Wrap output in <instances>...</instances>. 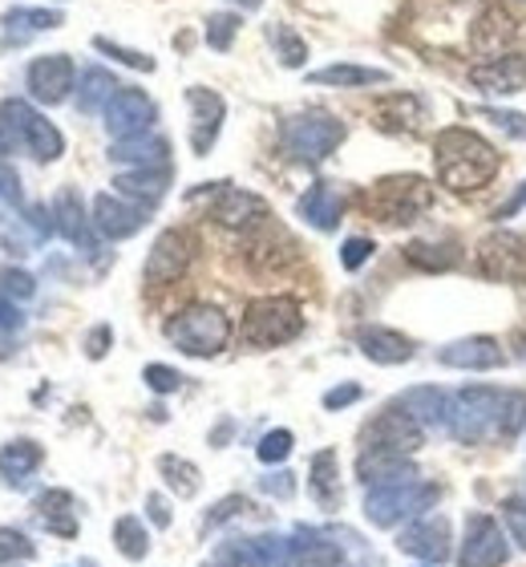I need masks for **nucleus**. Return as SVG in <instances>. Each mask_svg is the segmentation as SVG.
Masks as SVG:
<instances>
[{
  "label": "nucleus",
  "instance_id": "nucleus-37",
  "mask_svg": "<svg viewBox=\"0 0 526 567\" xmlns=\"http://www.w3.org/2000/svg\"><path fill=\"white\" fill-rule=\"evenodd\" d=\"M405 260H410L413 268H421V272H450V268H454L462 256H457L454 239H445V244L417 239V244H410V248H405Z\"/></svg>",
  "mask_w": 526,
  "mask_h": 567
},
{
  "label": "nucleus",
  "instance_id": "nucleus-33",
  "mask_svg": "<svg viewBox=\"0 0 526 567\" xmlns=\"http://www.w3.org/2000/svg\"><path fill=\"white\" fill-rule=\"evenodd\" d=\"M37 519L45 523V532L73 539L78 535V511H73L70 491H45V495L37 498Z\"/></svg>",
  "mask_w": 526,
  "mask_h": 567
},
{
  "label": "nucleus",
  "instance_id": "nucleus-24",
  "mask_svg": "<svg viewBox=\"0 0 526 567\" xmlns=\"http://www.w3.org/2000/svg\"><path fill=\"white\" fill-rule=\"evenodd\" d=\"M53 224H58V236H65L73 248L82 251H94V219H85V207H82V195L73 187H65L53 199Z\"/></svg>",
  "mask_w": 526,
  "mask_h": 567
},
{
  "label": "nucleus",
  "instance_id": "nucleus-54",
  "mask_svg": "<svg viewBox=\"0 0 526 567\" xmlns=\"http://www.w3.org/2000/svg\"><path fill=\"white\" fill-rule=\"evenodd\" d=\"M110 341H114V332H110V324H97L90 337H85V357L90 361H102L105 349H110Z\"/></svg>",
  "mask_w": 526,
  "mask_h": 567
},
{
  "label": "nucleus",
  "instance_id": "nucleus-55",
  "mask_svg": "<svg viewBox=\"0 0 526 567\" xmlns=\"http://www.w3.org/2000/svg\"><path fill=\"white\" fill-rule=\"evenodd\" d=\"M352 402H361V385H352V381L324 393V410H344V405H352Z\"/></svg>",
  "mask_w": 526,
  "mask_h": 567
},
{
  "label": "nucleus",
  "instance_id": "nucleus-36",
  "mask_svg": "<svg viewBox=\"0 0 526 567\" xmlns=\"http://www.w3.org/2000/svg\"><path fill=\"white\" fill-rule=\"evenodd\" d=\"M0 24H4V33H9L12 41H24V37H33V33H45V29H61L65 17H61L58 9H9Z\"/></svg>",
  "mask_w": 526,
  "mask_h": 567
},
{
  "label": "nucleus",
  "instance_id": "nucleus-1",
  "mask_svg": "<svg viewBox=\"0 0 526 567\" xmlns=\"http://www.w3.org/2000/svg\"><path fill=\"white\" fill-rule=\"evenodd\" d=\"M433 171L437 183L454 195H470V190L491 187L498 171H503V154L494 142H486L482 134L450 126L433 138Z\"/></svg>",
  "mask_w": 526,
  "mask_h": 567
},
{
  "label": "nucleus",
  "instance_id": "nucleus-12",
  "mask_svg": "<svg viewBox=\"0 0 526 567\" xmlns=\"http://www.w3.org/2000/svg\"><path fill=\"white\" fill-rule=\"evenodd\" d=\"M510 559L503 527L491 515H470L466 519V539L457 551V567H503Z\"/></svg>",
  "mask_w": 526,
  "mask_h": 567
},
{
  "label": "nucleus",
  "instance_id": "nucleus-13",
  "mask_svg": "<svg viewBox=\"0 0 526 567\" xmlns=\"http://www.w3.org/2000/svg\"><path fill=\"white\" fill-rule=\"evenodd\" d=\"M425 442V425L413 414H405L401 405H389L385 414L377 417L364 430V450H393V454H413Z\"/></svg>",
  "mask_w": 526,
  "mask_h": 567
},
{
  "label": "nucleus",
  "instance_id": "nucleus-27",
  "mask_svg": "<svg viewBox=\"0 0 526 567\" xmlns=\"http://www.w3.org/2000/svg\"><path fill=\"white\" fill-rule=\"evenodd\" d=\"M239 567H296V544L288 535H256L235 547Z\"/></svg>",
  "mask_w": 526,
  "mask_h": 567
},
{
  "label": "nucleus",
  "instance_id": "nucleus-17",
  "mask_svg": "<svg viewBox=\"0 0 526 567\" xmlns=\"http://www.w3.org/2000/svg\"><path fill=\"white\" fill-rule=\"evenodd\" d=\"M146 215H151V207L130 203V199H122V195H110V190H102L94 199V227L105 239L138 236L142 227H146Z\"/></svg>",
  "mask_w": 526,
  "mask_h": 567
},
{
  "label": "nucleus",
  "instance_id": "nucleus-4",
  "mask_svg": "<svg viewBox=\"0 0 526 567\" xmlns=\"http://www.w3.org/2000/svg\"><path fill=\"white\" fill-rule=\"evenodd\" d=\"M305 332V312L292 296H259L244 308V324H239V337L251 349H276V344H288Z\"/></svg>",
  "mask_w": 526,
  "mask_h": 567
},
{
  "label": "nucleus",
  "instance_id": "nucleus-8",
  "mask_svg": "<svg viewBox=\"0 0 526 567\" xmlns=\"http://www.w3.org/2000/svg\"><path fill=\"white\" fill-rule=\"evenodd\" d=\"M442 498V486L433 483H398V486H373L364 495V519L373 527H398L405 519H421L425 511H433V503Z\"/></svg>",
  "mask_w": 526,
  "mask_h": 567
},
{
  "label": "nucleus",
  "instance_id": "nucleus-32",
  "mask_svg": "<svg viewBox=\"0 0 526 567\" xmlns=\"http://www.w3.org/2000/svg\"><path fill=\"white\" fill-rule=\"evenodd\" d=\"M398 405L405 414H413L421 425H445L450 414V393H442L437 385H417V390H405L398 398Z\"/></svg>",
  "mask_w": 526,
  "mask_h": 567
},
{
  "label": "nucleus",
  "instance_id": "nucleus-15",
  "mask_svg": "<svg viewBox=\"0 0 526 567\" xmlns=\"http://www.w3.org/2000/svg\"><path fill=\"white\" fill-rule=\"evenodd\" d=\"M187 106H190V151L207 154L215 146L223 131V118H227V102H223L215 90H203V85H190L187 90Z\"/></svg>",
  "mask_w": 526,
  "mask_h": 567
},
{
  "label": "nucleus",
  "instance_id": "nucleus-57",
  "mask_svg": "<svg viewBox=\"0 0 526 567\" xmlns=\"http://www.w3.org/2000/svg\"><path fill=\"white\" fill-rule=\"evenodd\" d=\"M146 515H151V523L158 527V532L171 527V507H166L163 495H146Z\"/></svg>",
  "mask_w": 526,
  "mask_h": 567
},
{
  "label": "nucleus",
  "instance_id": "nucleus-5",
  "mask_svg": "<svg viewBox=\"0 0 526 567\" xmlns=\"http://www.w3.org/2000/svg\"><path fill=\"white\" fill-rule=\"evenodd\" d=\"M166 341L187 357H215L231 341V320L215 305H187L166 320Z\"/></svg>",
  "mask_w": 526,
  "mask_h": 567
},
{
  "label": "nucleus",
  "instance_id": "nucleus-11",
  "mask_svg": "<svg viewBox=\"0 0 526 567\" xmlns=\"http://www.w3.org/2000/svg\"><path fill=\"white\" fill-rule=\"evenodd\" d=\"M102 114H105V131H110V138L122 142V138L151 134L154 118H158V106H154L142 90H134V85H122V90L110 97V106H105Z\"/></svg>",
  "mask_w": 526,
  "mask_h": 567
},
{
  "label": "nucleus",
  "instance_id": "nucleus-45",
  "mask_svg": "<svg viewBox=\"0 0 526 567\" xmlns=\"http://www.w3.org/2000/svg\"><path fill=\"white\" fill-rule=\"evenodd\" d=\"M478 118L494 122L498 131H506L510 138H523L526 142V114H518V110H503V106H482Z\"/></svg>",
  "mask_w": 526,
  "mask_h": 567
},
{
  "label": "nucleus",
  "instance_id": "nucleus-30",
  "mask_svg": "<svg viewBox=\"0 0 526 567\" xmlns=\"http://www.w3.org/2000/svg\"><path fill=\"white\" fill-rule=\"evenodd\" d=\"M308 491L324 511H340L344 495H340V466H337V450H320L308 462Z\"/></svg>",
  "mask_w": 526,
  "mask_h": 567
},
{
  "label": "nucleus",
  "instance_id": "nucleus-42",
  "mask_svg": "<svg viewBox=\"0 0 526 567\" xmlns=\"http://www.w3.org/2000/svg\"><path fill=\"white\" fill-rule=\"evenodd\" d=\"M235 33H239V12H210L207 17V45L219 49V53H227L235 41Z\"/></svg>",
  "mask_w": 526,
  "mask_h": 567
},
{
  "label": "nucleus",
  "instance_id": "nucleus-14",
  "mask_svg": "<svg viewBox=\"0 0 526 567\" xmlns=\"http://www.w3.org/2000/svg\"><path fill=\"white\" fill-rule=\"evenodd\" d=\"M210 219H215L219 227H231V231H251V227L268 224L271 212L259 195L239 190V187H227V183H223V190L215 195V203H210Z\"/></svg>",
  "mask_w": 526,
  "mask_h": 567
},
{
  "label": "nucleus",
  "instance_id": "nucleus-58",
  "mask_svg": "<svg viewBox=\"0 0 526 567\" xmlns=\"http://www.w3.org/2000/svg\"><path fill=\"white\" fill-rule=\"evenodd\" d=\"M21 324H24L21 308L12 305L9 296H0V332H17Z\"/></svg>",
  "mask_w": 526,
  "mask_h": 567
},
{
  "label": "nucleus",
  "instance_id": "nucleus-39",
  "mask_svg": "<svg viewBox=\"0 0 526 567\" xmlns=\"http://www.w3.org/2000/svg\"><path fill=\"white\" fill-rule=\"evenodd\" d=\"M114 544L126 559H146V551H151V535H146L142 519L122 515V519L114 523Z\"/></svg>",
  "mask_w": 526,
  "mask_h": 567
},
{
  "label": "nucleus",
  "instance_id": "nucleus-3",
  "mask_svg": "<svg viewBox=\"0 0 526 567\" xmlns=\"http://www.w3.org/2000/svg\"><path fill=\"white\" fill-rule=\"evenodd\" d=\"M12 146H24L37 163H58L65 154V138H61L58 126L21 97L0 106V154L12 151Z\"/></svg>",
  "mask_w": 526,
  "mask_h": 567
},
{
  "label": "nucleus",
  "instance_id": "nucleus-16",
  "mask_svg": "<svg viewBox=\"0 0 526 567\" xmlns=\"http://www.w3.org/2000/svg\"><path fill=\"white\" fill-rule=\"evenodd\" d=\"M398 547L405 556L421 559V564H445V559H450V523H445L442 515L413 519L410 527L398 535Z\"/></svg>",
  "mask_w": 526,
  "mask_h": 567
},
{
  "label": "nucleus",
  "instance_id": "nucleus-29",
  "mask_svg": "<svg viewBox=\"0 0 526 567\" xmlns=\"http://www.w3.org/2000/svg\"><path fill=\"white\" fill-rule=\"evenodd\" d=\"M421 122H430V106H425L417 94L385 97V102L377 106V126L389 134H413V131H421Z\"/></svg>",
  "mask_w": 526,
  "mask_h": 567
},
{
  "label": "nucleus",
  "instance_id": "nucleus-59",
  "mask_svg": "<svg viewBox=\"0 0 526 567\" xmlns=\"http://www.w3.org/2000/svg\"><path fill=\"white\" fill-rule=\"evenodd\" d=\"M231 4H239V9H247V12L264 9V0H231Z\"/></svg>",
  "mask_w": 526,
  "mask_h": 567
},
{
  "label": "nucleus",
  "instance_id": "nucleus-49",
  "mask_svg": "<svg viewBox=\"0 0 526 567\" xmlns=\"http://www.w3.org/2000/svg\"><path fill=\"white\" fill-rule=\"evenodd\" d=\"M142 381H146L154 393H175L178 385H183V373L171 365H146L142 369Z\"/></svg>",
  "mask_w": 526,
  "mask_h": 567
},
{
  "label": "nucleus",
  "instance_id": "nucleus-38",
  "mask_svg": "<svg viewBox=\"0 0 526 567\" xmlns=\"http://www.w3.org/2000/svg\"><path fill=\"white\" fill-rule=\"evenodd\" d=\"M158 474L166 478V486L175 491L178 498H195L199 495V466L195 462H187V458H178V454H163L158 458Z\"/></svg>",
  "mask_w": 526,
  "mask_h": 567
},
{
  "label": "nucleus",
  "instance_id": "nucleus-21",
  "mask_svg": "<svg viewBox=\"0 0 526 567\" xmlns=\"http://www.w3.org/2000/svg\"><path fill=\"white\" fill-rule=\"evenodd\" d=\"M357 478L369 491L373 486H398L417 478V466L410 462V454H393V450H361L357 458Z\"/></svg>",
  "mask_w": 526,
  "mask_h": 567
},
{
  "label": "nucleus",
  "instance_id": "nucleus-52",
  "mask_svg": "<svg viewBox=\"0 0 526 567\" xmlns=\"http://www.w3.org/2000/svg\"><path fill=\"white\" fill-rule=\"evenodd\" d=\"M259 491H264V495H276V498H292L296 483H292V474L280 471V474H268V478H259Z\"/></svg>",
  "mask_w": 526,
  "mask_h": 567
},
{
  "label": "nucleus",
  "instance_id": "nucleus-20",
  "mask_svg": "<svg viewBox=\"0 0 526 567\" xmlns=\"http://www.w3.org/2000/svg\"><path fill=\"white\" fill-rule=\"evenodd\" d=\"M470 85L482 94H523L526 90V53H506V58L482 61L470 70Z\"/></svg>",
  "mask_w": 526,
  "mask_h": 567
},
{
  "label": "nucleus",
  "instance_id": "nucleus-19",
  "mask_svg": "<svg viewBox=\"0 0 526 567\" xmlns=\"http://www.w3.org/2000/svg\"><path fill=\"white\" fill-rule=\"evenodd\" d=\"M437 361L445 369H470V373H486V369L506 365V349L494 337H462L437 349Z\"/></svg>",
  "mask_w": 526,
  "mask_h": 567
},
{
  "label": "nucleus",
  "instance_id": "nucleus-28",
  "mask_svg": "<svg viewBox=\"0 0 526 567\" xmlns=\"http://www.w3.org/2000/svg\"><path fill=\"white\" fill-rule=\"evenodd\" d=\"M110 158L126 171L138 166H171V142L163 134H138V138H122L110 146Z\"/></svg>",
  "mask_w": 526,
  "mask_h": 567
},
{
  "label": "nucleus",
  "instance_id": "nucleus-22",
  "mask_svg": "<svg viewBox=\"0 0 526 567\" xmlns=\"http://www.w3.org/2000/svg\"><path fill=\"white\" fill-rule=\"evenodd\" d=\"M515 37H518V21L506 9H498V4H491V9L474 21V29H470V41H474V49H478L486 61L506 58V49L515 45Z\"/></svg>",
  "mask_w": 526,
  "mask_h": 567
},
{
  "label": "nucleus",
  "instance_id": "nucleus-43",
  "mask_svg": "<svg viewBox=\"0 0 526 567\" xmlns=\"http://www.w3.org/2000/svg\"><path fill=\"white\" fill-rule=\"evenodd\" d=\"M33 539L24 532H12V527H0V564H24L33 559Z\"/></svg>",
  "mask_w": 526,
  "mask_h": 567
},
{
  "label": "nucleus",
  "instance_id": "nucleus-50",
  "mask_svg": "<svg viewBox=\"0 0 526 567\" xmlns=\"http://www.w3.org/2000/svg\"><path fill=\"white\" fill-rule=\"evenodd\" d=\"M526 425V393H506V410H503V437H515Z\"/></svg>",
  "mask_w": 526,
  "mask_h": 567
},
{
  "label": "nucleus",
  "instance_id": "nucleus-25",
  "mask_svg": "<svg viewBox=\"0 0 526 567\" xmlns=\"http://www.w3.org/2000/svg\"><path fill=\"white\" fill-rule=\"evenodd\" d=\"M300 219L316 231H337L340 215H344V195H340L332 183H312V187L300 195Z\"/></svg>",
  "mask_w": 526,
  "mask_h": 567
},
{
  "label": "nucleus",
  "instance_id": "nucleus-48",
  "mask_svg": "<svg viewBox=\"0 0 526 567\" xmlns=\"http://www.w3.org/2000/svg\"><path fill=\"white\" fill-rule=\"evenodd\" d=\"M373 251H377V248H373V239H364V236L344 239V248H340V264H344V272H357V268H364Z\"/></svg>",
  "mask_w": 526,
  "mask_h": 567
},
{
  "label": "nucleus",
  "instance_id": "nucleus-9",
  "mask_svg": "<svg viewBox=\"0 0 526 567\" xmlns=\"http://www.w3.org/2000/svg\"><path fill=\"white\" fill-rule=\"evenodd\" d=\"M474 264H478V272L486 280L526 284V236L523 231H510V227H498V231H491L478 244Z\"/></svg>",
  "mask_w": 526,
  "mask_h": 567
},
{
  "label": "nucleus",
  "instance_id": "nucleus-2",
  "mask_svg": "<svg viewBox=\"0 0 526 567\" xmlns=\"http://www.w3.org/2000/svg\"><path fill=\"white\" fill-rule=\"evenodd\" d=\"M503 410H506V390H491V385H466V390L450 393V414H445V430L466 442V446H482L491 437H503Z\"/></svg>",
  "mask_w": 526,
  "mask_h": 567
},
{
  "label": "nucleus",
  "instance_id": "nucleus-35",
  "mask_svg": "<svg viewBox=\"0 0 526 567\" xmlns=\"http://www.w3.org/2000/svg\"><path fill=\"white\" fill-rule=\"evenodd\" d=\"M41 446L37 442H29V437H17V442H9V446H0V474H4V483L21 486L29 474L41 466Z\"/></svg>",
  "mask_w": 526,
  "mask_h": 567
},
{
  "label": "nucleus",
  "instance_id": "nucleus-7",
  "mask_svg": "<svg viewBox=\"0 0 526 567\" xmlns=\"http://www.w3.org/2000/svg\"><path fill=\"white\" fill-rule=\"evenodd\" d=\"M433 207V183L421 175H389L369 190V212L381 224H413Z\"/></svg>",
  "mask_w": 526,
  "mask_h": 567
},
{
  "label": "nucleus",
  "instance_id": "nucleus-41",
  "mask_svg": "<svg viewBox=\"0 0 526 567\" xmlns=\"http://www.w3.org/2000/svg\"><path fill=\"white\" fill-rule=\"evenodd\" d=\"M94 49H97V53H105V58H114V61H122V65H130V70L154 73V58H151V53H138V49L117 45V41H110V37H94Z\"/></svg>",
  "mask_w": 526,
  "mask_h": 567
},
{
  "label": "nucleus",
  "instance_id": "nucleus-23",
  "mask_svg": "<svg viewBox=\"0 0 526 567\" xmlns=\"http://www.w3.org/2000/svg\"><path fill=\"white\" fill-rule=\"evenodd\" d=\"M357 344H361V353L377 365H405L413 357V344L410 337H401L398 329H385V324H364L357 329Z\"/></svg>",
  "mask_w": 526,
  "mask_h": 567
},
{
  "label": "nucleus",
  "instance_id": "nucleus-44",
  "mask_svg": "<svg viewBox=\"0 0 526 567\" xmlns=\"http://www.w3.org/2000/svg\"><path fill=\"white\" fill-rule=\"evenodd\" d=\"M292 446H296L292 430H271V434L259 437L256 454H259V462H268V466H276V462H283L288 454H292Z\"/></svg>",
  "mask_w": 526,
  "mask_h": 567
},
{
  "label": "nucleus",
  "instance_id": "nucleus-51",
  "mask_svg": "<svg viewBox=\"0 0 526 567\" xmlns=\"http://www.w3.org/2000/svg\"><path fill=\"white\" fill-rule=\"evenodd\" d=\"M0 199L12 203V207H24L21 195V175L12 171V163H0Z\"/></svg>",
  "mask_w": 526,
  "mask_h": 567
},
{
  "label": "nucleus",
  "instance_id": "nucleus-53",
  "mask_svg": "<svg viewBox=\"0 0 526 567\" xmlns=\"http://www.w3.org/2000/svg\"><path fill=\"white\" fill-rule=\"evenodd\" d=\"M247 503L239 495H231V498H223V503H215L210 507V515H207V527H219V523H227V519H235L239 511H244Z\"/></svg>",
  "mask_w": 526,
  "mask_h": 567
},
{
  "label": "nucleus",
  "instance_id": "nucleus-34",
  "mask_svg": "<svg viewBox=\"0 0 526 567\" xmlns=\"http://www.w3.org/2000/svg\"><path fill=\"white\" fill-rule=\"evenodd\" d=\"M122 85H117V78L110 70H102V65H90V70L78 78V110L82 114H97V110L110 106V97L117 94Z\"/></svg>",
  "mask_w": 526,
  "mask_h": 567
},
{
  "label": "nucleus",
  "instance_id": "nucleus-47",
  "mask_svg": "<svg viewBox=\"0 0 526 567\" xmlns=\"http://www.w3.org/2000/svg\"><path fill=\"white\" fill-rule=\"evenodd\" d=\"M37 292V280L21 268H9V272H0V296H9V300H29Z\"/></svg>",
  "mask_w": 526,
  "mask_h": 567
},
{
  "label": "nucleus",
  "instance_id": "nucleus-10",
  "mask_svg": "<svg viewBox=\"0 0 526 567\" xmlns=\"http://www.w3.org/2000/svg\"><path fill=\"white\" fill-rule=\"evenodd\" d=\"M190 256H195V239H190V231H183V227H166L163 236L154 239L151 256H146V264H142V276H146L151 288H166V284H175L178 276L187 272Z\"/></svg>",
  "mask_w": 526,
  "mask_h": 567
},
{
  "label": "nucleus",
  "instance_id": "nucleus-6",
  "mask_svg": "<svg viewBox=\"0 0 526 567\" xmlns=\"http://www.w3.org/2000/svg\"><path fill=\"white\" fill-rule=\"evenodd\" d=\"M344 122L337 114H328V110H305V114H292V118H283L280 126V142L283 151L300 158V163H320L328 154L337 151L340 142H344Z\"/></svg>",
  "mask_w": 526,
  "mask_h": 567
},
{
  "label": "nucleus",
  "instance_id": "nucleus-26",
  "mask_svg": "<svg viewBox=\"0 0 526 567\" xmlns=\"http://www.w3.org/2000/svg\"><path fill=\"white\" fill-rule=\"evenodd\" d=\"M114 187L122 199L154 207V203H163L166 187H171V166H138V171H122V175L114 178Z\"/></svg>",
  "mask_w": 526,
  "mask_h": 567
},
{
  "label": "nucleus",
  "instance_id": "nucleus-31",
  "mask_svg": "<svg viewBox=\"0 0 526 567\" xmlns=\"http://www.w3.org/2000/svg\"><path fill=\"white\" fill-rule=\"evenodd\" d=\"M312 85H337V90H361V85H385L389 70H373V65H352V61H337L324 70L308 73Z\"/></svg>",
  "mask_w": 526,
  "mask_h": 567
},
{
  "label": "nucleus",
  "instance_id": "nucleus-40",
  "mask_svg": "<svg viewBox=\"0 0 526 567\" xmlns=\"http://www.w3.org/2000/svg\"><path fill=\"white\" fill-rule=\"evenodd\" d=\"M271 45L280 53V65H288V70H300L308 61V45L288 29V24H276V29H271Z\"/></svg>",
  "mask_w": 526,
  "mask_h": 567
},
{
  "label": "nucleus",
  "instance_id": "nucleus-46",
  "mask_svg": "<svg viewBox=\"0 0 526 567\" xmlns=\"http://www.w3.org/2000/svg\"><path fill=\"white\" fill-rule=\"evenodd\" d=\"M503 519H506V532L515 539L518 547L526 551V495H510L503 503Z\"/></svg>",
  "mask_w": 526,
  "mask_h": 567
},
{
  "label": "nucleus",
  "instance_id": "nucleus-56",
  "mask_svg": "<svg viewBox=\"0 0 526 567\" xmlns=\"http://www.w3.org/2000/svg\"><path fill=\"white\" fill-rule=\"evenodd\" d=\"M523 207H526V178L515 187V195H510V199H506L503 207L494 212V224H506V219H515V215L523 212Z\"/></svg>",
  "mask_w": 526,
  "mask_h": 567
},
{
  "label": "nucleus",
  "instance_id": "nucleus-18",
  "mask_svg": "<svg viewBox=\"0 0 526 567\" xmlns=\"http://www.w3.org/2000/svg\"><path fill=\"white\" fill-rule=\"evenodd\" d=\"M73 90V61L65 53H45L29 65V94L41 106H58Z\"/></svg>",
  "mask_w": 526,
  "mask_h": 567
}]
</instances>
